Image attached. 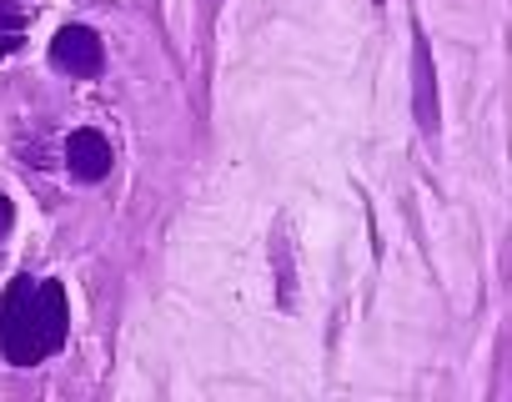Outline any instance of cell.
<instances>
[{
	"instance_id": "cell-3",
	"label": "cell",
	"mask_w": 512,
	"mask_h": 402,
	"mask_svg": "<svg viewBox=\"0 0 512 402\" xmlns=\"http://www.w3.org/2000/svg\"><path fill=\"white\" fill-rule=\"evenodd\" d=\"M412 101H417V126L422 136H437V71H432V51H427V36L417 31V46H412Z\"/></svg>"
},
{
	"instance_id": "cell-1",
	"label": "cell",
	"mask_w": 512,
	"mask_h": 402,
	"mask_svg": "<svg viewBox=\"0 0 512 402\" xmlns=\"http://www.w3.org/2000/svg\"><path fill=\"white\" fill-rule=\"evenodd\" d=\"M71 307L56 277H16L0 297V352L11 367H36L66 347Z\"/></svg>"
},
{
	"instance_id": "cell-5",
	"label": "cell",
	"mask_w": 512,
	"mask_h": 402,
	"mask_svg": "<svg viewBox=\"0 0 512 402\" xmlns=\"http://www.w3.org/2000/svg\"><path fill=\"white\" fill-rule=\"evenodd\" d=\"M21 36H26V16L16 6H0V61L21 46Z\"/></svg>"
},
{
	"instance_id": "cell-4",
	"label": "cell",
	"mask_w": 512,
	"mask_h": 402,
	"mask_svg": "<svg viewBox=\"0 0 512 402\" xmlns=\"http://www.w3.org/2000/svg\"><path fill=\"white\" fill-rule=\"evenodd\" d=\"M66 166H71V176H81V181H101V176H111V141L101 136V131H71V141H66Z\"/></svg>"
},
{
	"instance_id": "cell-2",
	"label": "cell",
	"mask_w": 512,
	"mask_h": 402,
	"mask_svg": "<svg viewBox=\"0 0 512 402\" xmlns=\"http://www.w3.org/2000/svg\"><path fill=\"white\" fill-rule=\"evenodd\" d=\"M51 66L71 71V76H101L106 46H101V36L91 26H61L56 41H51Z\"/></svg>"
},
{
	"instance_id": "cell-6",
	"label": "cell",
	"mask_w": 512,
	"mask_h": 402,
	"mask_svg": "<svg viewBox=\"0 0 512 402\" xmlns=\"http://www.w3.org/2000/svg\"><path fill=\"white\" fill-rule=\"evenodd\" d=\"M6 227H11V201L0 196V232H6Z\"/></svg>"
}]
</instances>
